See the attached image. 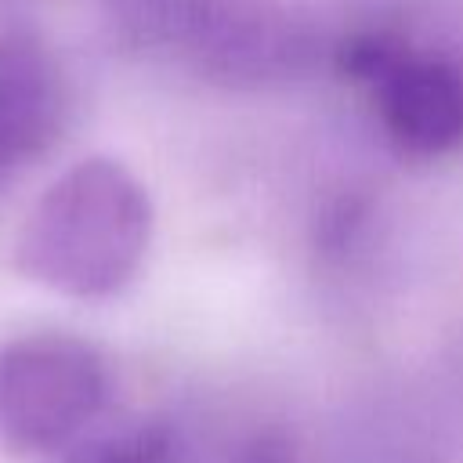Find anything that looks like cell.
<instances>
[{
	"label": "cell",
	"mask_w": 463,
	"mask_h": 463,
	"mask_svg": "<svg viewBox=\"0 0 463 463\" xmlns=\"http://www.w3.org/2000/svg\"><path fill=\"white\" fill-rule=\"evenodd\" d=\"M109 402V365L69 333H29L0 344V445L14 456L76 449Z\"/></svg>",
	"instance_id": "2"
},
{
	"label": "cell",
	"mask_w": 463,
	"mask_h": 463,
	"mask_svg": "<svg viewBox=\"0 0 463 463\" xmlns=\"http://www.w3.org/2000/svg\"><path fill=\"white\" fill-rule=\"evenodd\" d=\"M65 119V87L51 51L29 33L0 36V177L40 159Z\"/></svg>",
	"instance_id": "4"
},
{
	"label": "cell",
	"mask_w": 463,
	"mask_h": 463,
	"mask_svg": "<svg viewBox=\"0 0 463 463\" xmlns=\"http://www.w3.org/2000/svg\"><path fill=\"white\" fill-rule=\"evenodd\" d=\"M65 463H184V452L170 423L148 420L76 445Z\"/></svg>",
	"instance_id": "5"
},
{
	"label": "cell",
	"mask_w": 463,
	"mask_h": 463,
	"mask_svg": "<svg viewBox=\"0 0 463 463\" xmlns=\"http://www.w3.org/2000/svg\"><path fill=\"white\" fill-rule=\"evenodd\" d=\"M152 235V203L116 159L94 156L69 166L22 224L14 264L40 286L101 300L141 268Z\"/></svg>",
	"instance_id": "1"
},
{
	"label": "cell",
	"mask_w": 463,
	"mask_h": 463,
	"mask_svg": "<svg viewBox=\"0 0 463 463\" xmlns=\"http://www.w3.org/2000/svg\"><path fill=\"white\" fill-rule=\"evenodd\" d=\"M358 72L373 80L376 112L398 148L441 156L463 145V69L452 58L369 43Z\"/></svg>",
	"instance_id": "3"
}]
</instances>
